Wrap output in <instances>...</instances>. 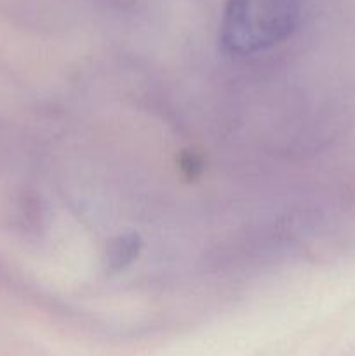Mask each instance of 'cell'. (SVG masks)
I'll use <instances>...</instances> for the list:
<instances>
[{
    "label": "cell",
    "instance_id": "1",
    "mask_svg": "<svg viewBox=\"0 0 355 356\" xmlns=\"http://www.w3.org/2000/svg\"><path fill=\"white\" fill-rule=\"evenodd\" d=\"M299 14L301 0H226L219 42L235 56L268 51L291 37Z\"/></svg>",
    "mask_w": 355,
    "mask_h": 356
},
{
    "label": "cell",
    "instance_id": "2",
    "mask_svg": "<svg viewBox=\"0 0 355 356\" xmlns=\"http://www.w3.org/2000/svg\"><path fill=\"white\" fill-rule=\"evenodd\" d=\"M143 242L136 233H124L118 235L108 243L106 252H104V266L108 273H118L125 270L132 261L141 252Z\"/></svg>",
    "mask_w": 355,
    "mask_h": 356
},
{
    "label": "cell",
    "instance_id": "3",
    "mask_svg": "<svg viewBox=\"0 0 355 356\" xmlns=\"http://www.w3.org/2000/svg\"><path fill=\"white\" fill-rule=\"evenodd\" d=\"M183 167L184 169H188V176H191V177L197 176L202 169L200 162H197V160H195L191 155H188V162H183Z\"/></svg>",
    "mask_w": 355,
    "mask_h": 356
}]
</instances>
